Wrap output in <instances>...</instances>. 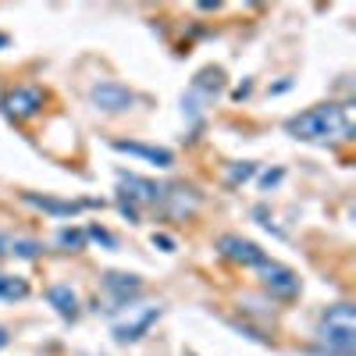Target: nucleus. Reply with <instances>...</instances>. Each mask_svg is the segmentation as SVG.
Returning <instances> with one entry per match:
<instances>
[{
    "label": "nucleus",
    "instance_id": "aec40b11",
    "mask_svg": "<svg viewBox=\"0 0 356 356\" xmlns=\"http://www.w3.org/2000/svg\"><path fill=\"white\" fill-rule=\"evenodd\" d=\"M118 211H122V218H125V221H132V225L139 221V207H136L129 196H122V193H118Z\"/></svg>",
    "mask_w": 356,
    "mask_h": 356
},
{
    "label": "nucleus",
    "instance_id": "412c9836",
    "mask_svg": "<svg viewBox=\"0 0 356 356\" xmlns=\"http://www.w3.org/2000/svg\"><path fill=\"white\" fill-rule=\"evenodd\" d=\"M154 246H157L161 253H175V250H178V243L171 239V235H164V232H154Z\"/></svg>",
    "mask_w": 356,
    "mask_h": 356
},
{
    "label": "nucleus",
    "instance_id": "4be33fe9",
    "mask_svg": "<svg viewBox=\"0 0 356 356\" xmlns=\"http://www.w3.org/2000/svg\"><path fill=\"white\" fill-rule=\"evenodd\" d=\"M282 178H285V171H282V168H275V171H264V175H260V189H271V186H278Z\"/></svg>",
    "mask_w": 356,
    "mask_h": 356
},
{
    "label": "nucleus",
    "instance_id": "f257e3e1",
    "mask_svg": "<svg viewBox=\"0 0 356 356\" xmlns=\"http://www.w3.org/2000/svg\"><path fill=\"white\" fill-rule=\"evenodd\" d=\"M285 132L303 143H328V139H353V111L349 104H321L285 122Z\"/></svg>",
    "mask_w": 356,
    "mask_h": 356
},
{
    "label": "nucleus",
    "instance_id": "f03ea898",
    "mask_svg": "<svg viewBox=\"0 0 356 356\" xmlns=\"http://www.w3.org/2000/svg\"><path fill=\"white\" fill-rule=\"evenodd\" d=\"M257 275H260V285L271 296H278V300H296V296H300V275H296L292 267L278 264V260H264L257 267Z\"/></svg>",
    "mask_w": 356,
    "mask_h": 356
},
{
    "label": "nucleus",
    "instance_id": "ddd939ff",
    "mask_svg": "<svg viewBox=\"0 0 356 356\" xmlns=\"http://www.w3.org/2000/svg\"><path fill=\"white\" fill-rule=\"evenodd\" d=\"M47 303L61 314L65 321H75L79 317V300H75V292L68 285H50L47 289Z\"/></svg>",
    "mask_w": 356,
    "mask_h": 356
},
{
    "label": "nucleus",
    "instance_id": "5701e85b",
    "mask_svg": "<svg viewBox=\"0 0 356 356\" xmlns=\"http://www.w3.org/2000/svg\"><path fill=\"white\" fill-rule=\"evenodd\" d=\"M8 253H11V235L0 232V257H8Z\"/></svg>",
    "mask_w": 356,
    "mask_h": 356
},
{
    "label": "nucleus",
    "instance_id": "b1692460",
    "mask_svg": "<svg viewBox=\"0 0 356 356\" xmlns=\"http://www.w3.org/2000/svg\"><path fill=\"white\" fill-rule=\"evenodd\" d=\"M250 89H253V82H243V86H239V89H235V93H232V97H235V100H243V97H250Z\"/></svg>",
    "mask_w": 356,
    "mask_h": 356
},
{
    "label": "nucleus",
    "instance_id": "6e6552de",
    "mask_svg": "<svg viewBox=\"0 0 356 356\" xmlns=\"http://www.w3.org/2000/svg\"><path fill=\"white\" fill-rule=\"evenodd\" d=\"M118 182H122V196H129L136 207L139 203H161V186L150 182V178L143 175H132V171H118Z\"/></svg>",
    "mask_w": 356,
    "mask_h": 356
},
{
    "label": "nucleus",
    "instance_id": "4468645a",
    "mask_svg": "<svg viewBox=\"0 0 356 356\" xmlns=\"http://www.w3.org/2000/svg\"><path fill=\"white\" fill-rule=\"evenodd\" d=\"M321 324L328 328H356V307L353 303H335L321 314Z\"/></svg>",
    "mask_w": 356,
    "mask_h": 356
},
{
    "label": "nucleus",
    "instance_id": "39448f33",
    "mask_svg": "<svg viewBox=\"0 0 356 356\" xmlns=\"http://www.w3.org/2000/svg\"><path fill=\"white\" fill-rule=\"evenodd\" d=\"M125 321L114 324V342H136L150 332V324L161 317V307H125Z\"/></svg>",
    "mask_w": 356,
    "mask_h": 356
},
{
    "label": "nucleus",
    "instance_id": "20e7f679",
    "mask_svg": "<svg viewBox=\"0 0 356 356\" xmlns=\"http://www.w3.org/2000/svg\"><path fill=\"white\" fill-rule=\"evenodd\" d=\"M47 104V93L40 86H15L11 93L4 97V114L15 118V122H29V118H36Z\"/></svg>",
    "mask_w": 356,
    "mask_h": 356
},
{
    "label": "nucleus",
    "instance_id": "7ed1b4c3",
    "mask_svg": "<svg viewBox=\"0 0 356 356\" xmlns=\"http://www.w3.org/2000/svg\"><path fill=\"white\" fill-rule=\"evenodd\" d=\"M89 104H93L100 114H125L136 104V93L122 82H97L89 89Z\"/></svg>",
    "mask_w": 356,
    "mask_h": 356
},
{
    "label": "nucleus",
    "instance_id": "423d86ee",
    "mask_svg": "<svg viewBox=\"0 0 356 356\" xmlns=\"http://www.w3.org/2000/svg\"><path fill=\"white\" fill-rule=\"evenodd\" d=\"M218 253L225 260H232V264H243V267H260L267 260V253L257 243L243 239V235H221V239H218Z\"/></svg>",
    "mask_w": 356,
    "mask_h": 356
},
{
    "label": "nucleus",
    "instance_id": "a211bd4d",
    "mask_svg": "<svg viewBox=\"0 0 356 356\" xmlns=\"http://www.w3.org/2000/svg\"><path fill=\"white\" fill-rule=\"evenodd\" d=\"M40 243H33V239H11V253L15 257H22V260H36L40 257Z\"/></svg>",
    "mask_w": 356,
    "mask_h": 356
},
{
    "label": "nucleus",
    "instance_id": "0eeeda50",
    "mask_svg": "<svg viewBox=\"0 0 356 356\" xmlns=\"http://www.w3.org/2000/svg\"><path fill=\"white\" fill-rule=\"evenodd\" d=\"M200 200L203 196L193 186H168V189H161V207H164L168 218H189L200 207Z\"/></svg>",
    "mask_w": 356,
    "mask_h": 356
},
{
    "label": "nucleus",
    "instance_id": "f8f14e48",
    "mask_svg": "<svg viewBox=\"0 0 356 356\" xmlns=\"http://www.w3.org/2000/svg\"><path fill=\"white\" fill-rule=\"evenodd\" d=\"M22 200L36 211L50 214V218H75L86 203H72V200H57V196H40V193H22Z\"/></svg>",
    "mask_w": 356,
    "mask_h": 356
},
{
    "label": "nucleus",
    "instance_id": "9b49d317",
    "mask_svg": "<svg viewBox=\"0 0 356 356\" xmlns=\"http://www.w3.org/2000/svg\"><path fill=\"white\" fill-rule=\"evenodd\" d=\"M114 150L118 154H132V157H143L157 168H171L175 164V154L164 150V146H146V143H132V139H114Z\"/></svg>",
    "mask_w": 356,
    "mask_h": 356
},
{
    "label": "nucleus",
    "instance_id": "2eb2a0df",
    "mask_svg": "<svg viewBox=\"0 0 356 356\" xmlns=\"http://www.w3.org/2000/svg\"><path fill=\"white\" fill-rule=\"evenodd\" d=\"M29 296V282L15 278V275H0V300H25Z\"/></svg>",
    "mask_w": 356,
    "mask_h": 356
},
{
    "label": "nucleus",
    "instance_id": "393cba45",
    "mask_svg": "<svg viewBox=\"0 0 356 356\" xmlns=\"http://www.w3.org/2000/svg\"><path fill=\"white\" fill-rule=\"evenodd\" d=\"M8 43H11V40H8V33H0V50H4Z\"/></svg>",
    "mask_w": 356,
    "mask_h": 356
},
{
    "label": "nucleus",
    "instance_id": "9d476101",
    "mask_svg": "<svg viewBox=\"0 0 356 356\" xmlns=\"http://www.w3.org/2000/svg\"><path fill=\"white\" fill-rule=\"evenodd\" d=\"M104 289L114 296V303L118 307H129L136 296L143 292V282H139V275H122V271H107L104 275Z\"/></svg>",
    "mask_w": 356,
    "mask_h": 356
},
{
    "label": "nucleus",
    "instance_id": "6ab92c4d",
    "mask_svg": "<svg viewBox=\"0 0 356 356\" xmlns=\"http://www.w3.org/2000/svg\"><path fill=\"white\" fill-rule=\"evenodd\" d=\"M86 239H93V243H100L104 250H118V239L107 232V228H100V225H89L86 228Z\"/></svg>",
    "mask_w": 356,
    "mask_h": 356
},
{
    "label": "nucleus",
    "instance_id": "a878e982",
    "mask_svg": "<svg viewBox=\"0 0 356 356\" xmlns=\"http://www.w3.org/2000/svg\"><path fill=\"white\" fill-rule=\"evenodd\" d=\"M186 356H196V353H186Z\"/></svg>",
    "mask_w": 356,
    "mask_h": 356
},
{
    "label": "nucleus",
    "instance_id": "f3484780",
    "mask_svg": "<svg viewBox=\"0 0 356 356\" xmlns=\"http://www.w3.org/2000/svg\"><path fill=\"white\" fill-rule=\"evenodd\" d=\"M253 175H257V164H253V161H239V164L228 168L225 178H228V186H243V182H250Z\"/></svg>",
    "mask_w": 356,
    "mask_h": 356
},
{
    "label": "nucleus",
    "instance_id": "1a4fd4ad",
    "mask_svg": "<svg viewBox=\"0 0 356 356\" xmlns=\"http://www.w3.org/2000/svg\"><path fill=\"white\" fill-rule=\"evenodd\" d=\"M321 353L324 356H353L356 349V328H328V324H321Z\"/></svg>",
    "mask_w": 356,
    "mask_h": 356
},
{
    "label": "nucleus",
    "instance_id": "dca6fc26",
    "mask_svg": "<svg viewBox=\"0 0 356 356\" xmlns=\"http://www.w3.org/2000/svg\"><path fill=\"white\" fill-rule=\"evenodd\" d=\"M57 246H61V250H82L86 246V228H61V232H57Z\"/></svg>",
    "mask_w": 356,
    "mask_h": 356
}]
</instances>
